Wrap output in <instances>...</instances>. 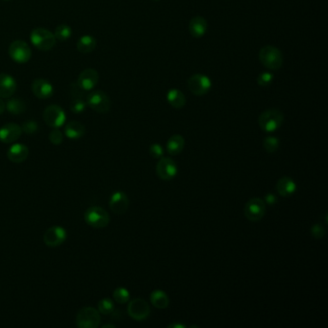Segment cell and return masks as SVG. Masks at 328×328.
Segmentation results:
<instances>
[{"mask_svg":"<svg viewBox=\"0 0 328 328\" xmlns=\"http://www.w3.org/2000/svg\"><path fill=\"white\" fill-rule=\"evenodd\" d=\"M284 121V115L278 109L266 110L258 117V124L261 129L267 133L276 131Z\"/></svg>","mask_w":328,"mask_h":328,"instance_id":"6da1fadb","label":"cell"},{"mask_svg":"<svg viewBox=\"0 0 328 328\" xmlns=\"http://www.w3.org/2000/svg\"><path fill=\"white\" fill-rule=\"evenodd\" d=\"M259 60L265 68L277 70L283 65V54L279 49L272 46H265L259 51Z\"/></svg>","mask_w":328,"mask_h":328,"instance_id":"7a4b0ae2","label":"cell"},{"mask_svg":"<svg viewBox=\"0 0 328 328\" xmlns=\"http://www.w3.org/2000/svg\"><path fill=\"white\" fill-rule=\"evenodd\" d=\"M30 40L32 45L42 51H49L54 48L56 39L54 34L45 28H36L30 34Z\"/></svg>","mask_w":328,"mask_h":328,"instance_id":"3957f363","label":"cell"},{"mask_svg":"<svg viewBox=\"0 0 328 328\" xmlns=\"http://www.w3.org/2000/svg\"><path fill=\"white\" fill-rule=\"evenodd\" d=\"M84 219L88 225L97 229L105 228L110 223V215L105 209L98 206L89 207L85 211Z\"/></svg>","mask_w":328,"mask_h":328,"instance_id":"277c9868","label":"cell"},{"mask_svg":"<svg viewBox=\"0 0 328 328\" xmlns=\"http://www.w3.org/2000/svg\"><path fill=\"white\" fill-rule=\"evenodd\" d=\"M87 106L99 114H106L111 109V99L102 91H95L86 97Z\"/></svg>","mask_w":328,"mask_h":328,"instance_id":"5b68a950","label":"cell"},{"mask_svg":"<svg viewBox=\"0 0 328 328\" xmlns=\"http://www.w3.org/2000/svg\"><path fill=\"white\" fill-rule=\"evenodd\" d=\"M100 313L94 307L81 309L76 316V326L79 328H97L100 324Z\"/></svg>","mask_w":328,"mask_h":328,"instance_id":"8992f818","label":"cell"},{"mask_svg":"<svg viewBox=\"0 0 328 328\" xmlns=\"http://www.w3.org/2000/svg\"><path fill=\"white\" fill-rule=\"evenodd\" d=\"M9 55L13 61L18 64H25L32 56V51L28 44L24 40H14L9 47Z\"/></svg>","mask_w":328,"mask_h":328,"instance_id":"52a82bcc","label":"cell"},{"mask_svg":"<svg viewBox=\"0 0 328 328\" xmlns=\"http://www.w3.org/2000/svg\"><path fill=\"white\" fill-rule=\"evenodd\" d=\"M45 122L52 128H60L65 125L67 116L65 111L58 105H49L44 111Z\"/></svg>","mask_w":328,"mask_h":328,"instance_id":"ba28073f","label":"cell"},{"mask_svg":"<svg viewBox=\"0 0 328 328\" xmlns=\"http://www.w3.org/2000/svg\"><path fill=\"white\" fill-rule=\"evenodd\" d=\"M127 312L133 319L142 321L150 316V306L145 299L137 298L128 303Z\"/></svg>","mask_w":328,"mask_h":328,"instance_id":"9c48e42d","label":"cell"},{"mask_svg":"<svg viewBox=\"0 0 328 328\" xmlns=\"http://www.w3.org/2000/svg\"><path fill=\"white\" fill-rule=\"evenodd\" d=\"M266 213V203L259 197L251 198L244 206V216L251 222H259Z\"/></svg>","mask_w":328,"mask_h":328,"instance_id":"30bf717a","label":"cell"},{"mask_svg":"<svg viewBox=\"0 0 328 328\" xmlns=\"http://www.w3.org/2000/svg\"><path fill=\"white\" fill-rule=\"evenodd\" d=\"M188 87L193 95L201 97L211 90L212 82L208 76L196 73L188 79Z\"/></svg>","mask_w":328,"mask_h":328,"instance_id":"8fae6325","label":"cell"},{"mask_svg":"<svg viewBox=\"0 0 328 328\" xmlns=\"http://www.w3.org/2000/svg\"><path fill=\"white\" fill-rule=\"evenodd\" d=\"M156 174L162 180L169 181L178 174V167L172 158L162 157L156 165Z\"/></svg>","mask_w":328,"mask_h":328,"instance_id":"7c38bea8","label":"cell"},{"mask_svg":"<svg viewBox=\"0 0 328 328\" xmlns=\"http://www.w3.org/2000/svg\"><path fill=\"white\" fill-rule=\"evenodd\" d=\"M67 231L62 226H51L44 234V242L49 248H57L67 240Z\"/></svg>","mask_w":328,"mask_h":328,"instance_id":"4fadbf2b","label":"cell"},{"mask_svg":"<svg viewBox=\"0 0 328 328\" xmlns=\"http://www.w3.org/2000/svg\"><path fill=\"white\" fill-rule=\"evenodd\" d=\"M98 80H99V75L96 69L86 68L80 73L76 84L81 90H83L84 92H88V91H92L97 86Z\"/></svg>","mask_w":328,"mask_h":328,"instance_id":"5bb4252c","label":"cell"},{"mask_svg":"<svg viewBox=\"0 0 328 328\" xmlns=\"http://www.w3.org/2000/svg\"><path fill=\"white\" fill-rule=\"evenodd\" d=\"M31 90L34 96L39 99H48L54 94V88L52 84L44 78L35 79L32 83Z\"/></svg>","mask_w":328,"mask_h":328,"instance_id":"9a60e30c","label":"cell"},{"mask_svg":"<svg viewBox=\"0 0 328 328\" xmlns=\"http://www.w3.org/2000/svg\"><path fill=\"white\" fill-rule=\"evenodd\" d=\"M21 133V126L16 124H6L0 127V142L3 144H13L20 139Z\"/></svg>","mask_w":328,"mask_h":328,"instance_id":"2e32d148","label":"cell"},{"mask_svg":"<svg viewBox=\"0 0 328 328\" xmlns=\"http://www.w3.org/2000/svg\"><path fill=\"white\" fill-rule=\"evenodd\" d=\"M109 206L115 214L122 215L127 211L129 207L128 196L124 192H116L112 194L109 201Z\"/></svg>","mask_w":328,"mask_h":328,"instance_id":"e0dca14e","label":"cell"},{"mask_svg":"<svg viewBox=\"0 0 328 328\" xmlns=\"http://www.w3.org/2000/svg\"><path fill=\"white\" fill-rule=\"evenodd\" d=\"M17 81L7 73H0V98H10L17 91Z\"/></svg>","mask_w":328,"mask_h":328,"instance_id":"ac0fdd59","label":"cell"},{"mask_svg":"<svg viewBox=\"0 0 328 328\" xmlns=\"http://www.w3.org/2000/svg\"><path fill=\"white\" fill-rule=\"evenodd\" d=\"M29 155V149L26 145L21 144H15L8 149L7 157L11 162L20 164L24 162Z\"/></svg>","mask_w":328,"mask_h":328,"instance_id":"d6986e66","label":"cell"},{"mask_svg":"<svg viewBox=\"0 0 328 328\" xmlns=\"http://www.w3.org/2000/svg\"><path fill=\"white\" fill-rule=\"evenodd\" d=\"M276 190L283 197H289L297 191V184L288 176L282 177L276 183Z\"/></svg>","mask_w":328,"mask_h":328,"instance_id":"ffe728a7","label":"cell"},{"mask_svg":"<svg viewBox=\"0 0 328 328\" xmlns=\"http://www.w3.org/2000/svg\"><path fill=\"white\" fill-rule=\"evenodd\" d=\"M189 31L194 38H201L207 31V21L200 17H193L189 23Z\"/></svg>","mask_w":328,"mask_h":328,"instance_id":"44dd1931","label":"cell"},{"mask_svg":"<svg viewBox=\"0 0 328 328\" xmlns=\"http://www.w3.org/2000/svg\"><path fill=\"white\" fill-rule=\"evenodd\" d=\"M185 146V140L183 137L179 134H174L172 136L167 143V150L168 153L171 155L180 154L183 151Z\"/></svg>","mask_w":328,"mask_h":328,"instance_id":"7402d4cb","label":"cell"},{"mask_svg":"<svg viewBox=\"0 0 328 328\" xmlns=\"http://www.w3.org/2000/svg\"><path fill=\"white\" fill-rule=\"evenodd\" d=\"M85 126L79 121H70L65 127V135L70 140H77L85 134Z\"/></svg>","mask_w":328,"mask_h":328,"instance_id":"603a6c76","label":"cell"},{"mask_svg":"<svg viewBox=\"0 0 328 328\" xmlns=\"http://www.w3.org/2000/svg\"><path fill=\"white\" fill-rule=\"evenodd\" d=\"M167 100L170 105L175 109H181L186 104V97L183 93L177 89H172L168 92Z\"/></svg>","mask_w":328,"mask_h":328,"instance_id":"cb8c5ba5","label":"cell"},{"mask_svg":"<svg viewBox=\"0 0 328 328\" xmlns=\"http://www.w3.org/2000/svg\"><path fill=\"white\" fill-rule=\"evenodd\" d=\"M96 47H97V40L93 36L90 35L82 36L78 39L76 44L78 51L82 54H89L93 52L96 49Z\"/></svg>","mask_w":328,"mask_h":328,"instance_id":"d4e9b609","label":"cell"},{"mask_svg":"<svg viewBox=\"0 0 328 328\" xmlns=\"http://www.w3.org/2000/svg\"><path fill=\"white\" fill-rule=\"evenodd\" d=\"M150 301L155 308L166 309L169 307V296L162 290H154L150 294Z\"/></svg>","mask_w":328,"mask_h":328,"instance_id":"484cf974","label":"cell"},{"mask_svg":"<svg viewBox=\"0 0 328 328\" xmlns=\"http://www.w3.org/2000/svg\"><path fill=\"white\" fill-rule=\"evenodd\" d=\"M6 110L13 115H20L25 112L26 104L20 98H10L6 103Z\"/></svg>","mask_w":328,"mask_h":328,"instance_id":"4316f807","label":"cell"},{"mask_svg":"<svg viewBox=\"0 0 328 328\" xmlns=\"http://www.w3.org/2000/svg\"><path fill=\"white\" fill-rule=\"evenodd\" d=\"M53 34H54L55 39L59 42H66L71 37L72 30L70 28V26H68V24H60L55 28Z\"/></svg>","mask_w":328,"mask_h":328,"instance_id":"83f0119b","label":"cell"},{"mask_svg":"<svg viewBox=\"0 0 328 328\" xmlns=\"http://www.w3.org/2000/svg\"><path fill=\"white\" fill-rule=\"evenodd\" d=\"M263 146L268 153H274L279 147V140L276 137L268 136L263 141Z\"/></svg>","mask_w":328,"mask_h":328,"instance_id":"f1b7e54d","label":"cell"},{"mask_svg":"<svg viewBox=\"0 0 328 328\" xmlns=\"http://www.w3.org/2000/svg\"><path fill=\"white\" fill-rule=\"evenodd\" d=\"M98 312L102 315H110L114 312L115 310V305L114 302L110 299H102L98 301L97 304Z\"/></svg>","mask_w":328,"mask_h":328,"instance_id":"f546056e","label":"cell"},{"mask_svg":"<svg viewBox=\"0 0 328 328\" xmlns=\"http://www.w3.org/2000/svg\"><path fill=\"white\" fill-rule=\"evenodd\" d=\"M113 298L117 303L125 304V303H127L129 301V299H130V293L126 288L118 287L114 291Z\"/></svg>","mask_w":328,"mask_h":328,"instance_id":"4dcf8cb0","label":"cell"},{"mask_svg":"<svg viewBox=\"0 0 328 328\" xmlns=\"http://www.w3.org/2000/svg\"><path fill=\"white\" fill-rule=\"evenodd\" d=\"M70 111L74 114H81L85 111L87 107V102L81 97H75L70 102Z\"/></svg>","mask_w":328,"mask_h":328,"instance_id":"1f68e13d","label":"cell"},{"mask_svg":"<svg viewBox=\"0 0 328 328\" xmlns=\"http://www.w3.org/2000/svg\"><path fill=\"white\" fill-rule=\"evenodd\" d=\"M49 141L51 142L52 145H60L63 143V141H64V135L59 130V128H54L49 133Z\"/></svg>","mask_w":328,"mask_h":328,"instance_id":"d6a6232c","label":"cell"},{"mask_svg":"<svg viewBox=\"0 0 328 328\" xmlns=\"http://www.w3.org/2000/svg\"><path fill=\"white\" fill-rule=\"evenodd\" d=\"M21 129H22V132L31 135L38 131L39 126L35 120H27V121L23 122V125L21 126Z\"/></svg>","mask_w":328,"mask_h":328,"instance_id":"836d02e7","label":"cell"},{"mask_svg":"<svg viewBox=\"0 0 328 328\" xmlns=\"http://www.w3.org/2000/svg\"><path fill=\"white\" fill-rule=\"evenodd\" d=\"M273 81V75L270 72H263L257 77V84L261 87H268Z\"/></svg>","mask_w":328,"mask_h":328,"instance_id":"e575fe53","label":"cell"},{"mask_svg":"<svg viewBox=\"0 0 328 328\" xmlns=\"http://www.w3.org/2000/svg\"><path fill=\"white\" fill-rule=\"evenodd\" d=\"M325 228L319 224V223H317L315 225H313L311 227V234H312V237L315 238V239H322L325 235Z\"/></svg>","mask_w":328,"mask_h":328,"instance_id":"d590c367","label":"cell"},{"mask_svg":"<svg viewBox=\"0 0 328 328\" xmlns=\"http://www.w3.org/2000/svg\"><path fill=\"white\" fill-rule=\"evenodd\" d=\"M149 153L155 159H161L164 157V149L159 144H152L149 146Z\"/></svg>","mask_w":328,"mask_h":328,"instance_id":"8d00e7d4","label":"cell"},{"mask_svg":"<svg viewBox=\"0 0 328 328\" xmlns=\"http://www.w3.org/2000/svg\"><path fill=\"white\" fill-rule=\"evenodd\" d=\"M264 201H265V203L269 204V205H273V204L277 202V198H276V196L274 194L268 193V194L265 195V200Z\"/></svg>","mask_w":328,"mask_h":328,"instance_id":"74e56055","label":"cell"},{"mask_svg":"<svg viewBox=\"0 0 328 328\" xmlns=\"http://www.w3.org/2000/svg\"><path fill=\"white\" fill-rule=\"evenodd\" d=\"M6 110V105L5 102L0 98V115H2L4 113V111Z\"/></svg>","mask_w":328,"mask_h":328,"instance_id":"f35d334b","label":"cell"},{"mask_svg":"<svg viewBox=\"0 0 328 328\" xmlns=\"http://www.w3.org/2000/svg\"><path fill=\"white\" fill-rule=\"evenodd\" d=\"M187 326L182 323H172L169 325V328H186Z\"/></svg>","mask_w":328,"mask_h":328,"instance_id":"ab89813d","label":"cell"},{"mask_svg":"<svg viewBox=\"0 0 328 328\" xmlns=\"http://www.w3.org/2000/svg\"><path fill=\"white\" fill-rule=\"evenodd\" d=\"M102 327H103V328H107V327L114 328V327H115V325H112V324H105V325H103V326H102Z\"/></svg>","mask_w":328,"mask_h":328,"instance_id":"60d3db41","label":"cell"},{"mask_svg":"<svg viewBox=\"0 0 328 328\" xmlns=\"http://www.w3.org/2000/svg\"><path fill=\"white\" fill-rule=\"evenodd\" d=\"M153 1H160V0H153Z\"/></svg>","mask_w":328,"mask_h":328,"instance_id":"b9f144b4","label":"cell"}]
</instances>
